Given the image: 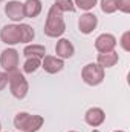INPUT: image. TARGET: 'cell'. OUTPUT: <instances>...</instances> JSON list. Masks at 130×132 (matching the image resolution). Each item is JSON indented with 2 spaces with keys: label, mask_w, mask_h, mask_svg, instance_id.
<instances>
[{
  "label": "cell",
  "mask_w": 130,
  "mask_h": 132,
  "mask_svg": "<svg viewBox=\"0 0 130 132\" xmlns=\"http://www.w3.org/2000/svg\"><path fill=\"white\" fill-rule=\"evenodd\" d=\"M44 118L41 115H31L28 112H18L14 118V126L18 132H37L41 129Z\"/></svg>",
  "instance_id": "cell-2"
},
{
  "label": "cell",
  "mask_w": 130,
  "mask_h": 132,
  "mask_svg": "<svg viewBox=\"0 0 130 132\" xmlns=\"http://www.w3.org/2000/svg\"><path fill=\"white\" fill-rule=\"evenodd\" d=\"M69 132H77V131H69Z\"/></svg>",
  "instance_id": "cell-27"
},
{
  "label": "cell",
  "mask_w": 130,
  "mask_h": 132,
  "mask_svg": "<svg viewBox=\"0 0 130 132\" xmlns=\"http://www.w3.org/2000/svg\"><path fill=\"white\" fill-rule=\"evenodd\" d=\"M121 12L124 14H129L130 12V0H119V9Z\"/></svg>",
  "instance_id": "cell-21"
},
{
  "label": "cell",
  "mask_w": 130,
  "mask_h": 132,
  "mask_svg": "<svg viewBox=\"0 0 130 132\" xmlns=\"http://www.w3.org/2000/svg\"><path fill=\"white\" fill-rule=\"evenodd\" d=\"M8 85V74L6 72H0V91H3Z\"/></svg>",
  "instance_id": "cell-23"
},
{
  "label": "cell",
  "mask_w": 130,
  "mask_h": 132,
  "mask_svg": "<svg viewBox=\"0 0 130 132\" xmlns=\"http://www.w3.org/2000/svg\"><path fill=\"white\" fill-rule=\"evenodd\" d=\"M0 65L6 72L15 71L18 68V51L14 48H8L5 51H2L0 54Z\"/></svg>",
  "instance_id": "cell-5"
},
{
  "label": "cell",
  "mask_w": 130,
  "mask_h": 132,
  "mask_svg": "<svg viewBox=\"0 0 130 132\" xmlns=\"http://www.w3.org/2000/svg\"><path fill=\"white\" fill-rule=\"evenodd\" d=\"M113 132H124V131H113Z\"/></svg>",
  "instance_id": "cell-24"
},
{
  "label": "cell",
  "mask_w": 130,
  "mask_h": 132,
  "mask_svg": "<svg viewBox=\"0 0 130 132\" xmlns=\"http://www.w3.org/2000/svg\"><path fill=\"white\" fill-rule=\"evenodd\" d=\"M0 131H2V123H0Z\"/></svg>",
  "instance_id": "cell-26"
},
{
  "label": "cell",
  "mask_w": 130,
  "mask_h": 132,
  "mask_svg": "<svg viewBox=\"0 0 130 132\" xmlns=\"http://www.w3.org/2000/svg\"><path fill=\"white\" fill-rule=\"evenodd\" d=\"M119 9V0H101V11L104 14H113Z\"/></svg>",
  "instance_id": "cell-18"
},
{
  "label": "cell",
  "mask_w": 130,
  "mask_h": 132,
  "mask_svg": "<svg viewBox=\"0 0 130 132\" xmlns=\"http://www.w3.org/2000/svg\"><path fill=\"white\" fill-rule=\"evenodd\" d=\"M129 37H130V32H129V31H127V32H124V34H123V37H121V46H123V49H124V51H130Z\"/></svg>",
  "instance_id": "cell-22"
},
{
  "label": "cell",
  "mask_w": 130,
  "mask_h": 132,
  "mask_svg": "<svg viewBox=\"0 0 130 132\" xmlns=\"http://www.w3.org/2000/svg\"><path fill=\"white\" fill-rule=\"evenodd\" d=\"M55 54L58 59L66 60V59H70L73 54H75V46L72 45L70 40L67 38H60L55 45Z\"/></svg>",
  "instance_id": "cell-12"
},
{
  "label": "cell",
  "mask_w": 130,
  "mask_h": 132,
  "mask_svg": "<svg viewBox=\"0 0 130 132\" xmlns=\"http://www.w3.org/2000/svg\"><path fill=\"white\" fill-rule=\"evenodd\" d=\"M0 2H3V0H0Z\"/></svg>",
  "instance_id": "cell-28"
},
{
  "label": "cell",
  "mask_w": 130,
  "mask_h": 132,
  "mask_svg": "<svg viewBox=\"0 0 130 132\" xmlns=\"http://www.w3.org/2000/svg\"><path fill=\"white\" fill-rule=\"evenodd\" d=\"M38 68H41V59L38 57H28L23 63V72L25 74H34Z\"/></svg>",
  "instance_id": "cell-17"
},
{
  "label": "cell",
  "mask_w": 130,
  "mask_h": 132,
  "mask_svg": "<svg viewBox=\"0 0 130 132\" xmlns=\"http://www.w3.org/2000/svg\"><path fill=\"white\" fill-rule=\"evenodd\" d=\"M23 9H25V17L35 19V17L40 15L43 6H41V2L40 0H26L23 3Z\"/></svg>",
  "instance_id": "cell-13"
},
{
  "label": "cell",
  "mask_w": 130,
  "mask_h": 132,
  "mask_svg": "<svg viewBox=\"0 0 130 132\" xmlns=\"http://www.w3.org/2000/svg\"><path fill=\"white\" fill-rule=\"evenodd\" d=\"M41 68L48 74H57L64 68V62L57 55H44L41 59Z\"/></svg>",
  "instance_id": "cell-9"
},
{
  "label": "cell",
  "mask_w": 130,
  "mask_h": 132,
  "mask_svg": "<svg viewBox=\"0 0 130 132\" xmlns=\"http://www.w3.org/2000/svg\"><path fill=\"white\" fill-rule=\"evenodd\" d=\"M5 14L12 20V22H22L25 17V9H23V3L17 2V0H11L5 5Z\"/></svg>",
  "instance_id": "cell-8"
},
{
  "label": "cell",
  "mask_w": 130,
  "mask_h": 132,
  "mask_svg": "<svg viewBox=\"0 0 130 132\" xmlns=\"http://www.w3.org/2000/svg\"><path fill=\"white\" fill-rule=\"evenodd\" d=\"M0 40L5 45H9V46H14L17 43H22L18 25H5L2 28V31H0Z\"/></svg>",
  "instance_id": "cell-6"
},
{
  "label": "cell",
  "mask_w": 130,
  "mask_h": 132,
  "mask_svg": "<svg viewBox=\"0 0 130 132\" xmlns=\"http://www.w3.org/2000/svg\"><path fill=\"white\" fill-rule=\"evenodd\" d=\"M116 46V37L113 34H101L98 35L97 40H95V49H97L99 54H104V52H112Z\"/></svg>",
  "instance_id": "cell-7"
},
{
  "label": "cell",
  "mask_w": 130,
  "mask_h": 132,
  "mask_svg": "<svg viewBox=\"0 0 130 132\" xmlns=\"http://www.w3.org/2000/svg\"><path fill=\"white\" fill-rule=\"evenodd\" d=\"M84 120H86V123H87L89 126H92V128H98V126H101V125L104 123V120H106V114H104V111H103L101 108H90V109L86 111V114H84Z\"/></svg>",
  "instance_id": "cell-10"
},
{
  "label": "cell",
  "mask_w": 130,
  "mask_h": 132,
  "mask_svg": "<svg viewBox=\"0 0 130 132\" xmlns=\"http://www.w3.org/2000/svg\"><path fill=\"white\" fill-rule=\"evenodd\" d=\"M44 34L51 38H57L60 35H63L66 31V23H64V17L63 12L58 11L54 5L51 6L48 17H46V23H44Z\"/></svg>",
  "instance_id": "cell-1"
},
{
  "label": "cell",
  "mask_w": 130,
  "mask_h": 132,
  "mask_svg": "<svg viewBox=\"0 0 130 132\" xmlns=\"http://www.w3.org/2000/svg\"><path fill=\"white\" fill-rule=\"evenodd\" d=\"M81 78L89 86H98L104 80V69L98 63H87L81 71Z\"/></svg>",
  "instance_id": "cell-4"
},
{
  "label": "cell",
  "mask_w": 130,
  "mask_h": 132,
  "mask_svg": "<svg viewBox=\"0 0 130 132\" xmlns=\"http://www.w3.org/2000/svg\"><path fill=\"white\" fill-rule=\"evenodd\" d=\"M54 6L61 12H75V9H77L73 5V0H55Z\"/></svg>",
  "instance_id": "cell-19"
},
{
  "label": "cell",
  "mask_w": 130,
  "mask_h": 132,
  "mask_svg": "<svg viewBox=\"0 0 130 132\" xmlns=\"http://www.w3.org/2000/svg\"><path fill=\"white\" fill-rule=\"evenodd\" d=\"M118 60H119V55H118V52L112 51V52L98 54L97 63L101 66L103 69H106V68H112V66H115L116 63H118Z\"/></svg>",
  "instance_id": "cell-14"
},
{
  "label": "cell",
  "mask_w": 130,
  "mask_h": 132,
  "mask_svg": "<svg viewBox=\"0 0 130 132\" xmlns=\"http://www.w3.org/2000/svg\"><path fill=\"white\" fill-rule=\"evenodd\" d=\"M18 29H20V40H22V43H29V42L34 40L35 32H34L32 26H29L26 23H20Z\"/></svg>",
  "instance_id": "cell-16"
},
{
  "label": "cell",
  "mask_w": 130,
  "mask_h": 132,
  "mask_svg": "<svg viewBox=\"0 0 130 132\" xmlns=\"http://www.w3.org/2000/svg\"><path fill=\"white\" fill-rule=\"evenodd\" d=\"M46 54V48L43 45H28L25 46L23 49V55L28 59V57H38V59H43Z\"/></svg>",
  "instance_id": "cell-15"
},
{
  "label": "cell",
  "mask_w": 130,
  "mask_h": 132,
  "mask_svg": "<svg viewBox=\"0 0 130 132\" xmlns=\"http://www.w3.org/2000/svg\"><path fill=\"white\" fill-rule=\"evenodd\" d=\"M92 132H99V131H97V129H95V131H92Z\"/></svg>",
  "instance_id": "cell-25"
},
{
  "label": "cell",
  "mask_w": 130,
  "mask_h": 132,
  "mask_svg": "<svg viewBox=\"0 0 130 132\" xmlns=\"http://www.w3.org/2000/svg\"><path fill=\"white\" fill-rule=\"evenodd\" d=\"M75 8H80L83 11H90L92 8H95L97 0H73Z\"/></svg>",
  "instance_id": "cell-20"
},
{
  "label": "cell",
  "mask_w": 130,
  "mask_h": 132,
  "mask_svg": "<svg viewBox=\"0 0 130 132\" xmlns=\"http://www.w3.org/2000/svg\"><path fill=\"white\" fill-rule=\"evenodd\" d=\"M6 74H8V83H9V89H11L12 97H15L18 100H23L28 95V91H29L28 80L25 78V75L18 69L6 72Z\"/></svg>",
  "instance_id": "cell-3"
},
{
  "label": "cell",
  "mask_w": 130,
  "mask_h": 132,
  "mask_svg": "<svg viewBox=\"0 0 130 132\" xmlns=\"http://www.w3.org/2000/svg\"><path fill=\"white\" fill-rule=\"evenodd\" d=\"M98 25V17L92 12H86L78 19V29L83 34H90Z\"/></svg>",
  "instance_id": "cell-11"
}]
</instances>
